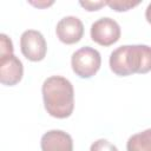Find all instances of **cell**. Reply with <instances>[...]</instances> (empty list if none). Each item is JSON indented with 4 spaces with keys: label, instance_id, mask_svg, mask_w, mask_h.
Wrapping results in <instances>:
<instances>
[{
    "label": "cell",
    "instance_id": "cell-13",
    "mask_svg": "<svg viewBox=\"0 0 151 151\" xmlns=\"http://www.w3.org/2000/svg\"><path fill=\"white\" fill-rule=\"evenodd\" d=\"M81 7H84L86 11L92 12V11H98L103 6L106 5V1H80L79 2Z\"/></svg>",
    "mask_w": 151,
    "mask_h": 151
},
{
    "label": "cell",
    "instance_id": "cell-11",
    "mask_svg": "<svg viewBox=\"0 0 151 151\" xmlns=\"http://www.w3.org/2000/svg\"><path fill=\"white\" fill-rule=\"evenodd\" d=\"M13 44L12 40L6 34H0V58L13 54Z\"/></svg>",
    "mask_w": 151,
    "mask_h": 151
},
{
    "label": "cell",
    "instance_id": "cell-6",
    "mask_svg": "<svg viewBox=\"0 0 151 151\" xmlns=\"http://www.w3.org/2000/svg\"><path fill=\"white\" fill-rule=\"evenodd\" d=\"M55 33L58 39L61 42L66 45H72L80 41V39L83 38L84 25L81 20L77 17H73V15L64 17L57 24Z\"/></svg>",
    "mask_w": 151,
    "mask_h": 151
},
{
    "label": "cell",
    "instance_id": "cell-9",
    "mask_svg": "<svg viewBox=\"0 0 151 151\" xmlns=\"http://www.w3.org/2000/svg\"><path fill=\"white\" fill-rule=\"evenodd\" d=\"M127 151H151V129L131 136L126 143Z\"/></svg>",
    "mask_w": 151,
    "mask_h": 151
},
{
    "label": "cell",
    "instance_id": "cell-5",
    "mask_svg": "<svg viewBox=\"0 0 151 151\" xmlns=\"http://www.w3.org/2000/svg\"><path fill=\"white\" fill-rule=\"evenodd\" d=\"M20 48L24 57L31 61L42 60L47 52V45L44 35L35 29H27L21 34Z\"/></svg>",
    "mask_w": 151,
    "mask_h": 151
},
{
    "label": "cell",
    "instance_id": "cell-7",
    "mask_svg": "<svg viewBox=\"0 0 151 151\" xmlns=\"http://www.w3.org/2000/svg\"><path fill=\"white\" fill-rule=\"evenodd\" d=\"M24 76V66L20 59L14 55H6L0 58V81L2 85L14 86Z\"/></svg>",
    "mask_w": 151,
    "mask_h": 151
},
{
    "label": "cell",
    "instance_id": "cell-1",
    "mask_svg": "<svg viewBox=\"0 0 151 151\" xmlns=\"http://www.w3.org/2000/svg\"><path fill=\"white\" fill-rule=\"evenodd\" d=\"M41 92L45 110L50 116L64 119L72 114L74 109V90L68 79L61 76L48 77L42 83Z\"/></svg>",
    "mask_w": 151,
    "mask_h": 151
},
{
    "label": "cell",
    "instance_id": "cell-4",
    "mask_svg": "<svg viewBox=\"0 0 151 151\" xmlns=\"http://www.w3.org/2000/svg\"><path fill=\"white\" fill-rule=\"evenodd\" d=\"M91 39L101 45V46H111L117 42L120 38V26L118 22L109 17H104L94 21L91 26Z\"/></svg>",
    "mask_w": 151,
    "mask_h": 151
},
{
    "label": "cell",
    "instance_id": "cell-3",
    "mask_svg": "<svg viewBox=\"0 0 151 151\" xmlns=\"http://www.w3.org/2000/svg\"><path fill=\"white\" fill-rule=\"evenodd\" d=\"M100 65H101L100 53L90 46H84L77 50L71 58V66L73 72L79 78H84V79L93 77L99 71Z\"/></svg>",
    "mask_w": 151,
    "mask_h": 151
},
{
    "label": "cell",
    "instance_id": "cell-10",
    "mask_svg": "<svg viewBox=\"0 0 151 151\" xmlns=\"http://www.w3.org/2000/svg\"><path fill=\"white\" fill-rule=\"evenodd\" d=\"M106 5L110 6L113 11L116 12H125L129 11L131 8H133L134 6L139 5V1H129V0H111V1H106Z\"/></svg>",
    "mask_w": 151,
    "mask_h": 151
},
{
    "label": "cell",
    "instance_id": "cell-8",
    "mask_svg": "<svg viewBox=\"0 0 151 151\" xmlns=\"http://www.w3.org/2000/svg\"><path fill=\"white\" fill-rule=\"evenodd\" d=\"M40 145L42 151H73L72 137L61 130H51L44 133Z\"/></svg>",
    "mask_w": 151,
    "mask_h": 151
},
{
    "label": "cell",
    "instance_id": "cell-14",
    "mask_svg": "<svg viewBox=\"0 0 151 151\" xmlns=\"http://www.w3.org/2000/svg\"><path fill=\"white\" fill-rule=\"evenodd\" d=\"M29 4H32L33 6H37V7H48L51 5H53V1H50V2H34V1H29Z\"/></svg>",
    "mask_w": 151,
    "mask_h": 151
},
{
    "label": "cell",
    "instance_id": "cell-12",
    "mask_svg": "<svg viewBox=\"0 0 151 151\" xmlns=\"http://www.w3.org/2000/svg\"><path fill=\"white\" fill-rule=\"evenodd\" d=\"M90 151H118V149L106 139H98L91 145Z\"/></svg>",
    "mask_w": 151,
    "mask_h": 151
},
{
    "label": "cell",
    "instance_id": "cell-15",
    "mask_svg": "<svg viewBox=\"0 0 151 151\" xmlns=\"http://www.w3.org/2000/svg\"><path fill=\"white\" fill-rule=\"evenodd\" d=\"M145 18H146V21L151 25V2L147 5V7L145 9Z\"/></svg>",
    "mask_w": 151,
    "mask_h": 151
},
{
    "label": "cell",
    "instance_id": "cell-2",
    "mask_svg": "<svg viewBox=\"0 0 151 151\" xmlns=\"http://www.w3.org/2000/svg\"><path fill=\"white\" fill-rule=\"evenodd\" d=\"M111 71L120 77L151 71V47L147 45H123L110 55Z\"/></svg>",
    "mask_w": 151,
    "mask_h": 151
}]
</instances>
